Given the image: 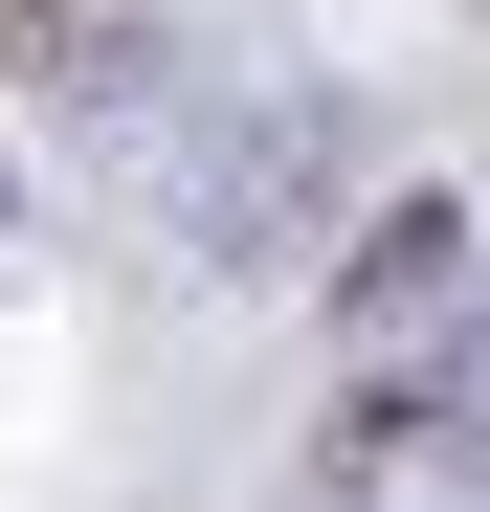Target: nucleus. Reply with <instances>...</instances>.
<instances>
[{
  "instance_id": "f257e3e1",
  "label": "nucleus",
  "mask_w": 490,
  "mask_h": 512,
  "mask_svg": "<svg viewBox=\"0 0 490 512\" xmlns=\"http://www.w3.org/2000/svg\"><path fill=\"white\" fill-rule=\"evenodd\" d=\"M67 45H112V0H0V67H67Z\"/></svg>"
}]
</instances>
